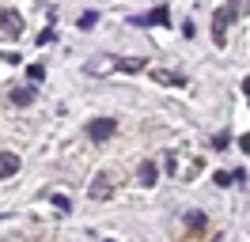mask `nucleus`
Wrapping results in <instances>:
<instances>
[{"instance_id": "15", "label": "nucleus", "mask_w": 250, "mask_h": 242, "mask_svg": "<svg viewBox=\"0 0 250 242\" xmlns=\"http://www.w3.org/2000/svg\"><path fill=\"white\" fill-rule=\"evenodd\" d=\"M159 83H182V76H174V72H156Z\"/></svg>"}, {"instance_id": "8", "label": "nucleus", "mask_w": 250, "mask_h": 242, "mask_svg": "<svg viewBox=\"0 0 250 242\" xmlns=\"http://www.w3.org/2000/svg\"><path fill=\"white\" fill-rule=\"evenodd\" d=\"M34 99H38L34 83H27V87H12V106H31Z\"/></svg>"}, {"instance_id": "17", "label": "nucleus", "mask_w": 250, "mask_h": 242, "mask_svg": "<svg viewBox=\"0 0 250 242\" xmlns=\"http://www.w3.org/2000/svg\"><path fill=\"white\" fill-rule=\"evenodd\" d=\"M53 38H57L53 30H42V34H38V45H49V42H53Z\"/></svg>"}, {"instance_id": "5", "label": "nucleus", "mask_w": 250, "mask_h": 242, "mask_svg": "<svg viewBox=\"0 0 250 242\" xmlns=\"http://www.w3.org/2000/svg\"><path fill=\"white\" fill-rule=\"evenodd\" d=\"M156 178H159L156 159H144V163L137 166V182H141V185H156Z\"/></svg>"}, {"instance_id": "10", "label": "nucleus", "mask_w": 250, "mask_h": 242, "mask_svg": "<svg viewBox=\"0 0 250 242\" xmlns=\"http://www.w3.org/2000/svg\"><path fill=\"white\" fill-rule=\"evenodd\" d=\"M49 204H53L57 212H72V201H68L64 193H49Z\"/></svg>"}, {"instance_id": "12", "label": "nucleus", "mask_w": 250, "mask_h": 242, "mask_svg": "<svg viewBox=\"0 0 250 242\" xmlns=\"http://www.w3.org/2000/svg\"><path fill=\"white\" fill-rule=\"evenodd\" d=\"M27 76H31V83H42V80H46V68H42V64H27Z\"/></svg>"}, {"instance_id": "14", "label": "nucleus", "mask_w": 250, "mask_h": 242, "mask_svg": "<svg viewBox=\"0 0 250 242\" xmlns=\"http://www.w3.org/2000/svg\"><path fill=\"white\" fill-rule=\"evenodd\" d=\"M220 185V189H228V185H231V170H216V178H212Z\"/></svg>"}, {"instance_id": "2", "label": "nucleus", "mask_w": 250, "mask_h": 242, "mask_svg": "<svg viewBox=\"0 0 250 242\" xmlns=\"http://www.w3.org/2000/svg\"><path fill=\"white\" fill-rule=\"evenodd\" d=\"M114 133H118V121H114V118H95L91 125H87V136H91L95 144H103V140H110Z\"/></svg>"}, {"instance_id": "6", "label": "nucleus", "mask_w": 250, "mask_h": 242, "mask_svg": "<svg viewBox=\"0 0 250 242\" xmlns=\"http://www.w3.org/2000/svg\"><path fill=\"white\" fill-rule=\"evenodd\" d=\"M16 174H19V155L0 151V178H16Z\"/></svg>"}, {"instance_id": "1", "label": "nucleus", "mask_w": 250, "mask_h": 242, "mask_svg": "<svg viewBox=\"0 0 250 242\" xmlns=\"http://www.w3.org/2000/svg\"><path fill=\"white\" fill-rule=\"evenodd\" d=\"M235 19H239V12H235V8H220V12L212 15V42H216V45L228 42V27H231Z\"/></svg>"}, {"instance_id": "9", "label": "nucleus", "mask_w": 250, "mask_h": 242, "mask_svg": "<svg viewBox=\"0 0 250 242\" xmlns=\"http://www.w3.org/2000/svg\"><path fill=\"white\" fill-rule=\"evenodd\" d=\"M186 227H189V231H205V227H208L205 212H186Z\"/></svg>"}, {"instance_id": "3", "label": "nucleus", "mask_w": 250, "mask_h": 242, "mask_svg": "<svg viewBox=\"0 0 250 242\" xmlns=\"http://www.w3.org/2000/svg\"><path fill=\"white\" fill-rule=\"evenodd\" d=\"M129 23H133V27H167V23H171V12H167V8H156V12H148V15H133Z\"/></svg>"}, {"instance_id": "7", "label": "nucleus", "mask_w": 250, "mask_h": 242, "mask_svg": "<svg viewBox=\"0 0 250 242\" xmlns=\"http://www.w3.org/2000/svg\"><path fill=\"white\" fill-rule=\"evenodd\" d=\"M110 193H114V189H110V174H95V182H91V201H106Z\"/></svg>"}, {"instance_id": "18", "label": "nucleus", "mask_w": 250, "mask_h": 242, "mask_svg": "<svg viewBox=\"0 0 250 242\" xmlns=\"http://www.w3.org/2000/svg\"><path fill=\"white\" fill-rule=\"evenodd\" d=\"M243 95H247V102H250V80H247V83H243Z\"/></svg>"}, {"instance_id": "11", "label": "nucleus", "mask_w": 250, "mask_h": 242, "mask_svg": "<svg viewBox=\"0 0 250 242\" xmlns=\"http://www.w3.org/2000/svg\"><path fill=\"white\" fill-rule=\"evenodd\" d=\"M95 23H99V15H95V12H83V15L76 19V27H80V30H91Z\"/></svg>"}, {"instance_id": "13", "label": "nucleus", "mask_w": 250, "mask_h": 242, "mask_svg": "<svg viewBox=\"0 0 250 242\" xmlns=\"http://www.w3.org/2000/svg\"><path fill=\"white\" fill-rule=\"evenodd\" d=\"M118 68H125V72H141L144 60H137V57H133V60H118Z\"/></svg>"}, {"instance_id": "16", "label": "nucleus", "mask_w": 250, "mask_h": 242, "mask_svg": "<svg viewBox=\"0 0 250 242\" xmlns=\"http://www.w3.org/2000/svg\"><path fill=\"white\" fill-rule=\"evenodd\" d=\"M228 144H231V140H228V133H216V136H212V148H216V151H224Z\"/></svg>"}, {"instance_id": "4", "label": "nucleus", "mask_w": 250, "mask_h": 242, "mask_svg": "<svg viewBox=\"0 0 250 242\" xmlns=\"http://www.w3.org/2000/svg\"><path fill=\"white\" fill-rule=\"evenodd\" d=\"M0 27H4L8 38H19V34H23V15H19L16 8H4V12H0Z\"/></svg>"}]
</instances>
